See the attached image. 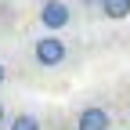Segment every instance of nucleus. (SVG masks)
<instances>
[{
    "mask_svg": "<svg viewBox=\"0 0 130 130\" xmlns=\"http://www.w3.org/2000/svg\"><path fill=\"white\" fill-rule=\"evenodd\" d=\"M32 58H36L40 69H58V65L69 58V47H65V40L58 32H47V36H40L32 43Z\"/></svg>",
    "mask_w": 130,
    "mask_h": 130,
    "instance_id": "nucleus-1",
    "label": "nucleus"
},
{
    "mask_svg": "<svg viewBox=\"0 0 130 130\" xmlns=\"http://www.w3.org/2000/svg\"><path fill=\"white\" fill-rule=\"evenodd\" d=\"M69 22H72V11H69L65 0H43V4H40V25L47 32H58V29H65Z\"/></svg>",
    "mask_w": 130,
    "mask_h": 130,
    "instance_id": "nucleus-2",
    "label": "nucleus"
},
{
    "mask_svg": "<svg viewBox=\"0 0 130 130\" xmlns=\"http://www.w3.org/2000/svg\"><path fill=\"white\" fill-rule=\"evenodd\" d=\"M108 126H112V116H108V108H101V105H87L76 116V130H108Z\"/></svg>",
    "mask_w": 130,
    "mask_h": 130,
    "instance_id": "nucleus-3",
    "label": "nucleus"
},
{
    "mask_svg": "<svg viewBox=\"0 0 130 130\" xmlns=\"http://www.w3.org/2000/svg\"><path fill=\"white\" fill-rule=\"evenodd\" d=\"M98 11L105 18H112V22H123V18H130V0H101Z\"/></svg>",
    "mask_w": 130,
    "mask_h": 130,
    "instance_id": "nucleus-4",
    "label": "nucleus"
},
{
    "mask_svg": "<svg viewBox=\"0 0 130 130\" xmlns=\"http://www.w3.org/2000/svg\"><path fill=\"white\" fill-rule=\"evenodd\" d=\"M7 130H43V126H40V119L32 116V112H18V116L11 119V126H7Z\"/></svg>",
    "mask_w": 130,
    "mask_h": 130,
    "instance_id": "nucleus-5",
    "label": "nucleus"
},
{
    "mask_svg": "<svg viewBox=\"0 0 130 130\" xmlns=\"http://www.w3.org/2000/svg\"><path fill=\"white\" fill-rule=\"evenodd\" d=\"M7 123V112H4V101H0V126Z\"/></svg>",
    "mask_w": 130,
    "mask_h": 130,
    "instance_id": "nucleus-6",
    "label": "nucleus"
},
{
    "mask_svg": "<svg viewBox=\"0 0 130 130\" xmlns=\"http://www.w3.org/2000/svg\"><path fill=\"white\" fill-rule=\"evenodd\" d=\"M79 4H83V7H98L101 0H79Z\"/></svg>",
    "mask_w": 130,
    "mask_h": 130,
    "instance_id": "nucleus-7",
    "label": "nucleus"
},
{
    "mask_svg": "<svg viewBox=\"0 0 130 130\" xmlns=\"http://www.w3.org/2000/svg\"><path fill=\"white\" fill-rule=\"evenodd\" d=\"M4 79H7V69H4V61H0V83H4Z\"/></svg>",
    "mask_w": 130,
    "mask_h": 130,
    "instance_id": "nucleus-8",
    "label": "nucleus"
}]
</instances>
